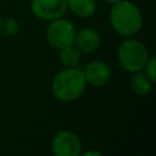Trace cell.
Listing matches in <instances>:
<instances>
[{"label":"cell","mask_w":156,"mask_h":156,"mask_svg":"<svg viewBox=\"0 0 156 156\" xmlns=\"http://www.w3.org/2000/svg\"><path fill=\"white\" fill-rule=\"evenodd\" d=\"M85 78L83 71L78 67H68L58 72L52 80L54 96L65 102L77 100L85 90Z\"/></svg>","instance_id":"cell-1"},{"label":"cell","mask_w":156,"mask_h":156,"mask_svg":"<svg viewBox=\"0 0 156 156\" xmlns=\"http://www.w3.org/2000/svg\"><path fill=\"white\" fill-rule=\"evenodd\" d=\"M110 22L116 33L129 37L135 34L141 28V12L132 1L119 0L113 2L110 12Z\"/></svg>","instance_id":"cell-2"},{"label":"cell","mask_w":156,"mask_h":156,"mask_svg":"<svg viewBox=\"0 0 156 156\" xmlns=\"http://www.w3.org/2000/svg\"><path fill=\"white\" fill-rule=\"evenodd\" d=\"M117 56L124 71L135 73L144 69L149 58V52L141 41L136 39H127L118 48Z\"/></svg>","instance_id":"cell-3"},{"label":"cell","mask_w":156,"mask_h":156,"mask_svg":"<svg viewBox=\"0 0 156 156\" xmlns=\"http://www.w3.org/2000/svg\"><path fill=\"white\" fill-rule=\"evenodd\" d=\"M49 44L56 49H62L67 45L73 44L76 29L73 24L62 17L51 20L45 32Z\"/></svg>","instance_id":"cell-4"},{"label":"cell","mask_w":156,"mask_h":156,"mask_svg":"<svg viewBox=\"0 0 156 156\" xmlns=\"http://www.w3.org/2000/svg\"><path fill=\"white\" fill-rule=\"evenodd\" d=\"M52 152L56 156H78L82 152L80 139L73 132L61 130L52 139Z\"/></svg>","instance_id":"cell-5"},{"label":"cell","mask_w":156,"mask_h":156,"mask_svg":"<svg viewBox=\"0 0 156 156\" xmlns=\"http://www.w3.org/2000/svg\"><path fill=\"white\" fill-rule=\"evenodd\" d=\"M33 13L44 21H51L62 17L67 9L66 0H32Z\"/></svg>","instance_id":"cell-6"},{"label":"cell","mask_w":156,"mask_h":156,"mask_svg":"<svg viewBox=\"0 0 156 156\" xmlns=\"http://www.w3.org/2000/svg\"><path fill=\"white\" fill-rule=\"evenodd\" d=\"M83 71L85 82L94 87H104L111 79V68L102 61H93L88 63Z\"/></svg>","instance_id":"cell-7"},{"label":"cell","mask_w":156,"mask_h":156,"mask_svg":"<svg viewBox=\"0 0 156 156\" xmlns=\"http://www.w3.org/2000/svg\"><path fill=\"white\" fill-rule=\"evenodd\" d=\"M100 41V34L95 29L82 28L76 32L73 44H76V48L82 52H91L99 48Z\"/></svg>","instance_id":"cell-8"},{"label":"cell","mask_w":156,"mask_h":156,"mask_svg":"<svg viewBox=\"0 0 156 156\" xmlns=\"http://www.w3.org/2000/svg\"><path fill=\"white\" fill-rule=\"evenodd\" d=\"M69 10L79 17H90L95 13V0H66Z\"/></svg>","instance_id":"cell-9"},{"label":"cell","mask_w":156,"mask_h":156,"mask_svg":"<svg viewBox=\"0 0 156 156\" xmlns=\"http://www.w3.org/2000/svg\"><path fill=\"white\" fill-rule=\"evenodd\" d=\"M151 84H152V80L146 74L140 73V71L134 73V76L132 77V82H130L132 89L136 95L149 94L151 90Z\"/></svg>","instance_id":"cell-10"},{"label":"cell","mask_w":156,"mask_h":156,"mask_svg":"<svg viewBox=\"0 0 156 156\" xmlns=\"http://www.w3.org/2000/svg\"><path fill=\"white\" fill-rule=\"evenodd\" d=\"M80 60V51L73 46V44L60 49V61L66 67H74Z\"/></svg>","instance_id":"cell-11"},{"label":"cell","mask_w":156,"mask_h":156,"mask_svg":"<svg viewBox=\"0 0 156 156\" xmlns=\"http://www.w3.org/2000/svg\"><path fill=\"white\" fill-rule=\"evenodd\" d=\"M20 30V24L15 18H7L1 24V32H4L7 35H15Z\"/></svg>","instance_id":"cell-12"},{"label":"cell","mask_w":156,"mask_h":156,"mask_svg":"<svg viewBox=\"0 0 156 156\" xmlns=\"http://www.w3.org/2000/svg\"><path fill=\"white\" fill-rule=\"evenodd\" d=\"M144 68H146V76L152 80V82H155V57L154 56H149V58H147V62H146V65H145V67Z\"/></svg>","instance_id":"cell-13"},{"label":"cell","mask_w":156,"mask_h":156,"mask_svg":"<svg viewBox=\"0 0 156 156\" xmlns=\"http://www.w3.org/2000/svg\"><path fill=\"white\" fill-rule=\"evenodd\" d=\"M84 156H90V155H95V156H101V152H98V151H87L83 154Z\"/></svg>","instance_id":"cell-14"},{"label":"cell","mask_w":156,"mask_h":156,"mask_svg":"<svg viewBox=\"0 0 156 156\" xmlns=\"http://www.w3.org/2000/svg\"><path fill=\"white\" fill-rule=\"evenodd\" d=\"M105 1H107V2H117V1H119V0H105Z\"/></svg>","instance_id":"cell-15"},{"label":"cell","mask_w":156,"mask_h":156,"mask_svg":"<svg viewBox=\"0 0 156 156\" xmlns=\"http://www.w3.org/2000/svg\"><path fill=\"white\" fill-rule=\"evenodd\" d=\"M1 24H2V20H1V17H0V32H1Z\"/></svg>","instance_id":"cell-16"}]
</instances>
